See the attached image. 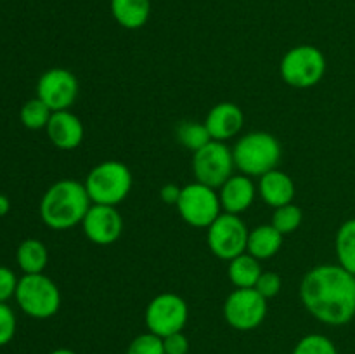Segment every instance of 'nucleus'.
I'll use <instances>...</instances> for the list:
<instances>
[{
	"mask_svg": "<svg viewBox=\"0 0 355 354\" xmlns=\"http://www.w3.org/2000/svg\"><path fill=\"white\" fill-rule=\"evenodd\" d=\"M300 301L318 321L342 326L355 318V276L340 264H321L300 283Z\"/></svg>",
	"mask_w": 355,
	"mask_h": 354,
	"instance_id": "f257e3e1",
	"label": "nucleus"
},
{
	"mask_svg": "<svg viewBox=\"0 0 355 354\" xmlns=\"http://www.w3.org/2000/svg\"><path fill=\"white\" fill-rule=\"evenodd\" d=\"M90 201L85 184L75 179H61L47 187L40 200V219L47 228L64 231L82 224Z\"/></svg>",
	"mask_w": 355,
	"mask_h": 354,
	"instance_id": "f03ea898",
	"label": "nucleus"
},
{
	"mask_svg": "<svg viewBox=\"0 0 355 354\" xmlns=\"http://www.w3.org/2000/svg\"><path fill=\"white\" fill-rule=\"evenodd\" d=\"M281 155L283 149L276 135L266 130L248 132L239 137L232 148L236 169L248 177H262L277 169Z\"/></svg>",
	"mask_w": 355,
	"mask_h": 354,
	"instance_id": "7ed1b4c3",
	"label": "nucleus"
},
{
	"mask_svg": "<svg viewBox=\"0 0 355 354\" xmlns=\"http://www.w3.org/2000/svg\"><path fill=\"white\" fill-rule=\"evenodd\" d=\"M83 184L92 203L116 207L130 194L134 177L120 160H104L90 169Z\"/></svg>",
	"mask_w": 355,
	"mask_h": 354,
	"instance_id": "20e7f679",
	"label": "nucleus"
},
{
	"mask_svg": "<svg viewBox=\"0 0 355 354\" xmlns=\"http://www.w3.org/2000/svg\"><path fill=\"white\" fill-rule=\"evenodd\" d=\"M17 305L33 319H49L61 307V290L47 274H23L16 288Z\"/></svg>",
	"mask_w": 355,
	"mask_h": 354,
	"instance_id": "39448f33",
	"label": "nucleus"
},
{
	"mask_svg": "<svg viewBox=\"0 0 355 354\" xmlns=\"http://www.w3.org/2000/svg\"><path fill=\"white\" fill-rule=\"evenodd\" d=\"M326 56L315 45L304 44L291 47L283 56L279 65V75L286 85L293 89H311L326 75Z\"/></svg>",
	"mask_w": 355,
	"mask_h": 354,
	"instance_id": "423d86ee",
	"label": "nucleus"
},
{
	"mask_svg": "<svg viewBox=\"0 0 355 354\" xmlns=\"http://www.w3.org/2000/svg\"><path fill=\"white\" fill-rule=\"evenodd\" d=\"M175 207L182 221L198 229H208L222 214L218 191L198 180L182 186Z\"/></svg>",
	"mask_w": 355,
	"mask_h": 354,
	"instance_id": "0eeeda50",
	"label": "nucleus"
},
{
	"mask_svg": "<svg viewBox=\"0 0 355 354\" xmlns=\"http://www.w3.org/2000/svg\"><path fill=\"white\" fill-rule=\"evenodd\" d=\"M187 319H189L187 302L173 292H165V294H159L151 298L144 312V323L148 332L155 333L162 339L172 335V333L182 332Z\"/></svg>",
	"mask_w": 355,
	"mask_h": 354,
	"instance_id": "6e6552de",
	"label": "nucleus"
},
{
	"mask_svg": "<svg viewBox=\"0 0 355 354\" xmlns=\"http://www.w3.org/2000/svg\"><path fill=\"white\" fill-rule=\"evenodd\" d=\"M232 149L222 141H210L193 153V174L198 183L218 189L231 176H234Z\"/></svg>",
	"mask_w": 355,
	"mask_h": 354,
	"instance_id": "1a4fd4ad",
	"label": "nucleus"
},
{
	"mask_svg": "<svg viewBox=\"0 0 355 354\" xmlns=\"http://www.w3.org/2000/svg\"><path fill=\"white\" fill-rule=\"evenodd\" d=\"M248 228L239 215L222 212L207 231V242L211 253L220 260H232L246 252Z\"/></svg>",
	"mask_w": 355,
	"mask_h": 354,
	"instance_id": "9d476101",
	"label": "nucleus"
},
{
	"mask_svg": "<svg viewBox=\"0 0 355 354\" xmlns=\"http://www.w3.org/2000/svg\"><path fill=\"white\" fill-rule=\"evenodd\" d=\"M267 316V298L255 288H234L224 302V318L231 328L250 332L259 328Z\"/></svg>",
	"mask_w": 355,
	"mask_h": 354,
	"instance_id": "9b49d317",
	"label": "nucleus"
},
{
	"mask_svg": "<svg viewBox=\"0 0 355 354\" xmlns=\"http://www.w3.org/2000/svg\"><path fill=\"white\" fill-rule=\"evenodd\" d=\"M78 78L66 68H51L37 82V97L52 111L69 110L78 97Z\"/></svg>",
	"mask_w": 355,
	"mask_h": 354,
	"instance_id": "f8f14e48",
	"label": "nucleus"
},
{
	"mask_svg": "<svg viewBox=\"0 0 355 354\" xmlns=\"http://www.w3.org/2000/svg\"><path fill=\"white\" fill-rule=\"evenodd\" d=\"M82 228L90 242L106 246L120 239L123 233V217L116 207L92 203L83 219Z\"/></svg>",
	"mask_w": 355,
	"mask_h": 354,
	"instance_id": "ddd939ff",
	"label": "nucleus"
},
{
	"mask_svg": "<svg viewBox=\"0 0 355 354\" xmlns=\"http://www.w3.org/2000/svg\"><path fill=\"white\" fill-rule=\"evenodd\" d=\"M45 132H47L49 141L62 151H71V149L78 148L85 135L82 120L69 110L52 111Z\"/></svg>",
	"mask_w": 355,
	"mask_h": 354,
	"instance_id": "4468645a",
	"label": "nucleus"
},
{
	"mask_svg": "<svg viewBox=\"0 0 355 354\" xmlns=\"http://www.w3.org/2000/svg\"><path fill=\"white\" fill-rule=\"evenodd\" d=\"M205 125L214 141L225 142L241 132L243 125H245V113L238 104L225 101V103L215 104L208 111Z\"/></svg>",
	"mask_w": 355,
	"mask_h": 354,
	"instance_id": "2eb2a0df",
	"label": "nucleus"
},
{
	"mask_svg": "<svg viewBox=\"0 0 355 354\" xmlns=\"http://www.w3.org/2000/svg\"><path fill=\"white\" fill-rule=\"evenodd\" d=\"M257 186L252 177L245 174H234L229 177L220 187H218V196H220L222 210L227 214L239 215L248 210L253 205L257 196Z\"/></svg>",
	"mask_w": 355,
	"mask_h": 354,
	"instance_id": "dca6fc26",
	"label": "nucleus"
},
{
	"mask_svg": "<svg viewBox=\"0 0 355 354\" xmlns=\"http://www.w3.org/2000/svg\"><path fill=\"white\" fill-rule=\"evenodd\" d=\"M257 191H259L260 198L269 207L277 208L283 207V205L293 203L295 183L286 172H283L279 169H274L260 177Z\"/></svg>",
	"mask_w": 355,
	"mask_h": 354,
	"instance_id": "f3484780",
	"label": "nucleus"
},
{
	"mask_svg": "<svg viewBox=\"0 0 355 354\" xmlns=\"http://www.w3.org/2000/svg\"><path fill=\"white\" fill-rule=\"evenodd\" d=\"M111 14L125 30H139L151 17V0H111Z\"/></svg>",
	"mask_w": 355,
	"mask_h": 354,
	"instance_id": "a211bd4d",
	"label": "nucleus"
},
{
	"mask_svg": "<svg viewBox=\"0 0 355 354\" xmlns=\"http://www.w3.org/2000/svg\"><path fill=\"white\" fill-rule=\"evenodd\" d=\"M283 242L284 235H281L272 224H260L250 231L246 252L255 259L267 260L279 252Z\"/></svg>",
	"mask_w": 355,
	"mask_h": 354,
	"instance_id": "6ab92c4d",
	"label": "nucleus"
},
{
	"mask_svg": "<svg viewBox=\"0 0 355 354\" xmlns=\"http://www.w3.org/2000/svg\"><path fill=\"white\" fill-rule=\"evenodd\" d=\"M262 273V260L255 259L248 252L229 260L227 278L236 288H255Z\"/></svg>",
	"mask_w": 355,
	"mask_h": 354,
	"instance_id": "aec40b11",
	"label": "nucleus"
},
{
	"mask_svg": "<svg viewBox=\"0 0 355 354\" xmlns=\"http://www.w3.org/2000/svg\"><path fill=\"white\" fill-rule=\"evenodd\" d=\"M16 262L23 274H40L47 267L49 250L44 242L28 238L19 243L16 250Z\"/></svg>",
	"mask_w": 355,
	"mask_h": 354,
	"instance_id": "412c9836",
	"label": "nucleus"
},
{
	"mask_svg": "<svg viewBox=\"0 0 355 354\" xmlns=\"http://www.w3.org/2000/svg\"><path fill=\"white\" fill-rule=\"evenodd\" d=\"M335 252L340 266L355 276V219H347L338 228Z\"/></svg>",
	"mask_w": 355,
	"mask_h": 354,
	"instance_id": "4be33fe9",
	"label": "nucleus"
},
{
	"mask_svg": "<svg viewBox=\"0 0 355 354\" xmlns=\"http://www.w3.org/2000/svg\"><path fill=\"white\" fill-rule=\"evenodd\" d=\"M177 139H179L180 144L186 149H189L191 153L198 151V149L203 148L205 144H208L210 141H214L208 132L205 121H182V124L177 127Z\"/></svg>",
	"mask_w": 355,
	"mask_h": 354,
	"instance_id": "5701e85b",
	"label": "nucleus"
},
{
	"mask_svg": "<svg viewBox=\"0 0 355 354\" xmlns=\"http://www.w3.org/2000/svg\"><path fill=\"white\" fill-rule=\"evenodd\" d=\"M52 117V110L38 97L26 101L19 110V120L30 130H40L47 127Z\"/></svg>",
	"mask_w": 355,
	"mask_h": 354,
	"instance_id": "b1692460",
	"label": "nucleus"
},
{
	"mask_svg": "<svg viewBox=\"0 0 355 354\" xmlns=\"http://www.w3.org/2000/svg\"><path fill=\"white\" fill-rule=\"evenodd\" d=\"M302 222H304V212L295 203H288L283 205V207L274 208L272 219H270V224L284 236L297 231L302 226Z\"/></svg>",
	"mask_w": 355,
	"mask_h": 354,
	"instance_id": "393cba45",
	"label": "nucleus"
},
{
	"mask_svg": "<svg viewBox=\"0 0 355 354\" xmlns=\"http://www.w3.org/2000/svg\"><path fill=\"white\" fill-rule=\"evenodd\" d=\"M291 354H338V349L329 337L309 333L298 340Z\"/></svg>",
	"mask_w": 355,
	"mask_h": 354,
	"instance_id": "a878e982",
	"label": "nucleus"
},
{
	"mask_svg": "<svg viewBox=\"0 0 355 354\" xmlns=\"http://www.w3.org/2000/svg\"><path fill=\"white\" fill-rule=\"evenodd\" d=\"M127 354H165L163 339L151 332L141 333L128 344Z\"/></svg>",
	"mask_w": 355,
	"mask_h": 354,
	"instance_id": "bb28decb",
	"label": "nucleus"
},
{
	"mask_svg": "<svg viewBox=\"0 0 355 354\" xmlns=\"http://www.w3.org/2000/svg\"><path fill=\"white\" fill-rule=\"evenodd\" d=\"M16 328V312L12 311V307L7 302H0V347L7 346L14 339Z\"/></svg>",
	"mask_w": 355,
	"mask_h": 354,
	"instance_id": "cd10ccee",
	"label": "nucleus"
},
{
	"mask_svg": "<svg viewBox=\"0 0 355 354\" xmlns=\"http://www.w3.org/2000/svg\"><path fill=\"white\" fill-rule=\"evenodd\" d=\"M281 288H283V280H281L279 274L274 273V271H263L255 285V290L259 292L260 295H263L267 301L276 297V295H279Z\"/></svg>",
	"mask_w": 355,
	"mask_h": 354,
	"instance_id": "c85d7f7f",
	"label": "nucleus"
},
{
	"mask_svg": "<svg viewBox=\"0 0 355 354\" xmlns=\"http://www.w3.org/2000/svg\"><path fill=\"white\" fill-rule=\"evenodd\" d=\"M17 281H19V278L16 276L12 269L0 266V302H7L16 295Z\"/></svg>",
	"mask_w": 355,
	"mask_h": 354,
	"instance_id": "c756f323",
	"label": "nucleus"
},
{
	"mask_svg": "<svg viewBox=\"0 0 355 354\" xmlns=\"http://www.w3.org/2000/svg\"><path fill=\"white\" fill-rule=\"evenodd\" d=\"M165 354H187L189 353V339L182 332L172 333L163 339Z\"/></svg>",
	"mask_w": 355,
	"mask_h": 354,
	"instance_id": "7c9ffc66",
	"label": "nucleus"
},
{
	"mask_svg": "<svg viewBox=\"0 0 355 354\" xmlns=\"http://www.w3.org/2000/svg\"><path fill=\"white\" fill-rule=\"evenodd\" d=\"M180 191H182V187L173 183H168L165 186H162V189H159V198H162L163 203L177 205V201L180 198Z\"/></svg>",
	"mask_w": 355,
	"mask_h": 354,
	"instance_id": "2f4dec72",
	"label": "nucleus"
},
{
	"mask_svg": "<svg viewBox=\"0 0 355 354\" xmlns=\"http://www.w3.org/2000/svg\"><path fill=\"white\" fill-rule=\"evenodd\" d=\"M10 210V201L9 198L3 193H0V217H6Z\"/></svg>",
	"mask_w": 355,
	"mask_h": 354,
	"instance_id": "473e14b6",
	"label": "nucleus"
},
{
	"mask_svg": "<svg viewBox=\"0 0 355 354\" xmlns=\"http://www.w3.org/2000/svg\"><path fill=\"white\" fill-rule=\"evenodd\" d=\"M51 354H76V353H75V351H71V349H66V347H59V349L52 351Z\"/></svg>",
	"mask_w": 355,
	"mask_h": 354,
	"instance_id": "72a5a7b5",
	"label": "nucleus"
}]
</instances>
